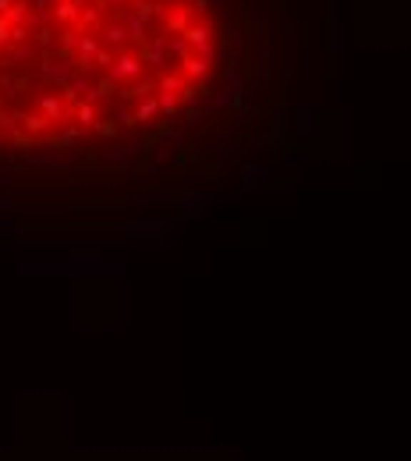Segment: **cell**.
Returning a JSON list of instances; mask_svg holds the SVG:
<instances>
[{
    "mask_svg": "<svg viewBox=\"0 0 411 461\" xmlns=\"http://www.w3.org/2000/svg\"><path fill=\"white\" fill-rule=\"evenodd\" d=\"M196 21V11H192V4H167L163 7V32H171V36H181L188 25Z\"/></svg>",
    "mask_w": 411,
    "mask_h": 461,
    "instance_id": "obj_1",
    "label": "cell"
}]
</instances>
